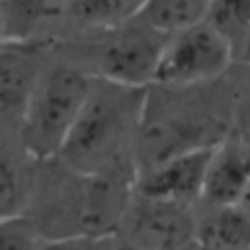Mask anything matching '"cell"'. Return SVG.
I'll return each mask as SVG.
<instances>
[{
	"instance_id": "1",
	"label": "cell",
	"mask_w": 250,
	"mask_h": 250,
	"mask_svg": "<svg viewBox=\"0 0 250 250\" xmlns=\"http://www.w3.org/2000/svg\"><path fill=\"white\" fill-rule=\"evenodd\" d=\"M148 88L94 76L90 94L55 160L82 174L129 172Z\"/></svg>"
},
{
	"instance_id": "2",
	"label": "cell",
	"mask_w": 250,
	"mask_h": 250,
	"mask_svg": "<svg viewBox=\"0 0 250 250\" xmlns=\"http://www.w3.org/2000/svg\"><path fill=\"white\" fill-rule=\"evenodd\" d=\"M66 174L68 176L59 182V193L43 211L41 221H33L41 236L115 234L131 197L133 174H82L70 168H66Z\"/></svg>"
},
{
	"instance_id": "3",
	"label": "cell",
	"mask_w": 250,
	"mask_h": 250,
	"mask_svg": "<svg viewBox=\"0 0 250 250\" xmlns=\"http://www.w3.org/2000/svg\"><path fill=\"white\" fill-rule=\"evenodd\" d=\"M92 78L70 66L43 70L21 115L20 141L37 162L55 160L90 94Z\"/></svg>"
},
{
	"instance_id": "4",
	"label": "cell",
	"mask_w": 250,
	"mask_h": 250,
	"mask_svg": "<svg viewBox=\"0 0 250 250\" xmlns=\"http://www.w3.org/2000/svg\"><path fill=\"white\" fill-rule=\"evenodd\" d=\"M232 47L203 20L168 35L152 84L189 88L221 76L232 61Z\"/></svg>"
},
{
	"instance_id": "5",
	"label": "cell",
	"mask_w": 250,
	"mask_h": 250,
	"mask_svg": "<svg viewBox=\"0 0 250 250\" xmlns=\"http://www.w3.org/2000/svg\"><path fill=\"white\" fill-rule=\"evenodd\" d=\"M129 244L143 250H176L193 236L195 217L189 205L133 193L121 219Z\"/></svg>"
},
{
	"instance_id": "6",
	"label": "cell",
	"mask_w": 250,
	"mask_h": 250,
	"mask_svg": "<svg viewBox=\"0 0 250 250\" xmlns=\"http://www.w3.org/2000/svg\"><path fill=\"white\" fill-rule=\"evenodd\" d=\"M217 145L189 148L145 166L133 176V193L191 207L201 199L207 164Z\"/></svg>"
},
{
	"instance_id": "7",
	"label": "cell",
	"mask_w": 250,
	"mask_h": 250,
	"mask_svg": "<svg viewBox=\"0 0 250 250\" xmlns=\"http://www.w3.org/2000/svg\"><path fill=\"white\" fill-rule=\"evenodd\" d=\"M166 39L168 35H162L145 23L117 33L100 51L98 76L125 86L148 88Z\"/></svg>"
},
{
	"instance_id": "8",
	"label": "cell",
	"mask_w": 250,
	"mask_h": 250,
	"mask_svg": "<svg viewBox=\"0 0 250 250\" xmlns=\"http://www.w3.org/2000/svg\"><path fill=\"white\" fill-rule=\"evenodd\" d=\"M41 74V43L31 39L0 41V113L20 117Z\"/></svg>"
},
{
	"instance_id": "9",
	"label": "cell",
	"mask_w": 250,
	"mask_h": 250,
	"mask_svg": "<svg viewBox=\"0 0 250 250\" xmlns=\"http://www.w3.org/2000/svg\"><path fill=\"white\" fill-rule=\"evenodd\" d=\"M250 186V141L223 139L207 164L201 199L207 205H238Z\"/></svg>"
},
{
	"instance_id": "10",
	"label": "cell",
	"mask_w": 250,
	"mask_h": 250,
	"mask_svg": "<svg viewBox=\"0 0 250 250\" xmlns=\"http://www.w3.org/2000/svg\"><path fill=\"white\" fill-rule=\"evenodd\" d=\"M193 236L207 250H246L250 217L238 205H209L207 213L195 219Z\"/></svg>"
},
{
	"instance_id": "11",
	"label": "cell",
	"mask_w": 250,
	"mask_h": 250,
	"mask_svg": "<svg viewBox=\"0 0 250 250\" xmlns=\"http://www.w3.org/2000/svg\"><path fill=\"white\" fill-rule=\"evenodd\" d=\"M146 0H62L61 8L66 16L96 29H117L135 20Z\"/></svg>"
},
{
	"instance_id": "12",
	"label": "cell",
	"mask_w": 250,
	"mask_h": 250,
	"mask_svg": "<svg viewBox=\"0 0 250 250\" xmlns=\"http://www.w3.org/2000/svg\"><path fill=\"white\" fill-rule=\"evenodd\" d=\"M207 0H146L137 20L146 27L172 35L203 20Z\"/></svg>"
},
{
	"instance_id": "13",
	"label": "cell",
	"mask_w": 250,
	"mask_h": 250,
	"mask_svg": "<svg viewBox=\"0 0 250 250\" xmlns=\"http://www.w3.org/2000/svg\"><path fill=\"white\" fill-rule=\"evenodd\" d=\"M31 182L12 150L0 145V221L21 215L29 197Z\"/></svg>"
},
{
	"instance_id": "14",
	"label": "cell",
	"mask_w": 250,
	"mask_h": 250,
	"mask_svg": "<svg viewBox=\"0 0 250 250\" xmlns=\"http://www.w3.org/2000/svg\"><path fill=\"white\" fill-rule=\"evenodd\" d=\"M61 4L62 0H0L6 39H31L37 25Z\"/></svg>"
},
{
	"instance_id": "15",
	"label": "cell",
	"mask_w": 250,
	"mask_h": 250,
	"mask_svg": "<svg viewBox=\"0 0 250 250\" xmlns=\"http://www.w3.org/2000/svg\"><path fill=\"white\" fill-rule=\"evenodd\" d=\"M203 21L232 47L234 55L240 39L250 29V0H207Z\"/></svg>"
},
{
	"instance_id": "16",
	"label": "cell",
	"mask_w": 250,
	"mask_h": 250,
	"mask_svg": "<svg viewBox=\"0 0 250 250\" xmlns=\"http://www.w3.org/2000/svg\"><path fill=\"white\" fill-rule=\"evenodd\" d=\"M41 240L37 225L23 213L0 221V250H39Z\"/></svg>"
},
{
	"instance_id": "17",
	"label": "cell",
	"mask_w": 250,
	"mask_h": 250,
	"mask_svg": "<svg viewBox=\"0 0 250 250\" xmlns=\"http://www.w3.org/2000/svg\"><path fill=\"white\" fill-rule=\"evenodd\" d=\"M39 250H117L111 236H57L43 238Z\"/></svg>"
},
{
	"instance_id": "18",
	"label": "cell",
	"mask_w": 250,
	"mask_h": 250,
	"mask_svg": "<svg viewBox=\"0 0 250 250\" xmlns=\"http://www.w3.org/2000/svg\"><path fill=\"white\" fill-rule=\"evenodd\" d=\"M238 119H240V127H242V131H244L246 141H250V92H248V96H246V98L242 100V104H240Z\"/></svg>"
},
{
	"instance_id": "19",
	"label": "cell",
	"mask_w": 250,
	"mask_h": 250,
	"mask_svg": "<svg viewBox=\"0 0 250 250\" xmlns=\"http://www.w3.org/2000/svg\"><path fill=\"white\" fill-rule=\"evenodd\" d=\"M234 57H236L240 62H244V64L250 66V29L244 33V37L240 39L238 47L234 49Z\"/></svg>"
},
{
	"instance_id": "20",
	"label": "cell",
	"mask_w": 250,
	"mask_h": 250,
	"mask_svg": "<svg viewBox=\"0 0 250 250\" xmlns=\"http://www.w3.org/2000/svg\"><path fill=\"white\" fill-rule=\"evenodd\" d=\"M176 250H207L199 240H195V236H191L188 242H184L180 248H176Z\"/></svg>"
},
{
	"instance_id": "21",
	"label": "cell",
	"mask_w": 250,
	"mask_h": 250,
	"mask_svg": "<svg viewBox=\"0 0 250 250\" xmlns=\"http://www.w3.org/2000/svg\"><path fill=\"white\" fill-rule=\"evenodd\" d=\"M238 207L250 217V186L246 188V191H244V195L240 197V201H238Z\"/></svg>"
},
{
	"instance_id": "22",
	"label": "cell",
	"mask_w": 250,
	"mask_h": 250,
	"mask_svg": "<svg viewBox=\"0 0 250 250\" xmlns=\"http://www.w3.org/2000/svg\"><path fill=\"white\" fill-rule=\"evenodd\" d=\"M6 39V31H4V21H2V14H0V41Z\"/></svg>"
},
{
	"instance_id": "23",
	"label": "cell",
	"mask_w": 250,
	"mask_h": 250,
	"mask_svg": "<svg viewBox=\"0 0 250 250\" xmlns=\"http://www.w3.org/2000/svg\"><path fill=\"white\" fill-rule=\"evenodd\" d=\"M246 250H250V248H246Z\"/></svg>"
}]
</instances>
